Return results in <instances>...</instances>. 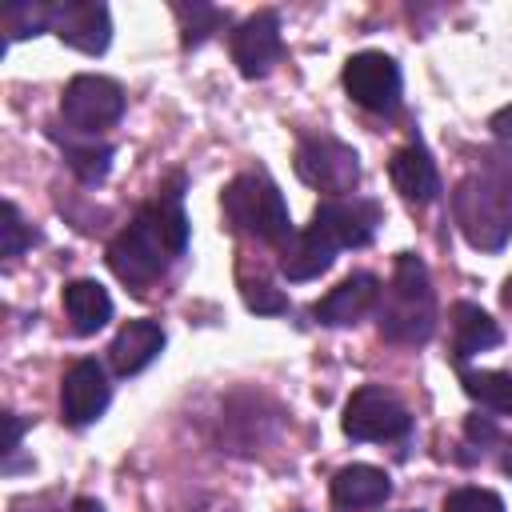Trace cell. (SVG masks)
I'll return each instance as SVG.
<instances>
[{"label":"cell","mask_w":512,"mask_h":512,"mask_svg":"<svg viewBox=\"0 0 512 512\" xmlns=\"http://www.w3.org/2000/svg\"><path fill=\"white\" fill-rule=\"evenodd\" d=\"M4 424H8V440H4V452H16L20 448V432H24V424H20V416H4Z\"/></svg>","instance_id":"obj_30"},{"label":"cell","mask_w":512,"mask_h":512,"mask_svg":"<svg viewBox=\"0 0 512 512\" xmlns=\"http://www.w3.org/2000/svg\"><path fill=\"white\" fill-rule=\"evenodd\" d=\"M452 216L476 252H500L512 236V204L488 176H464L456 184Z\"/></svg>","instance_id":"obj_4"},{"label":"cell","mask_w":512,"mask_h":512,"mask_svg":"<svg viewBox=\"0 0 512 512\" xmlns=\"http://www.w3.org/2000/svg\"><path fill=\"white\" fill-rule=\"evenodd\" d=\"M344 436L352 440H396L412 428L408 408L380 384H364L344 404Z\"/></svg>","instance_id":"obj_7"},{"label":"cell","mask_w":512,"mask_h":512,"mask_svg":"<svg viewBox=\"0 0 512 512\" xmlns=\"http://www.w3.org/2000/svg\"><path fill=\"white\" fill-rule=\"evenodd\" d=\"M336 252H340V248H336L332 240H324L316 228H304V232H296V236L284 244V252H280V272H284L288 280H316L320 272L332 268Z\"/></svg>","instance_id":"obj_18"},{"label":"cell","mask_w":512,"mask_h":512,"mask_svg":"<svg viewBox=\"0 0 512 512\" xmlns=\"http://www.w3.org/2000/svg\"><path fill=\"white\" fill-rule=\"evenodd\" d=\"M112 400V384L96 360H76L60 380V412L72 428H84L104 416Z\"/></svg>","instance_id":"obj_11"},{"label":"cell","mask_w":512,"mask_h":512,"mask_svg":"<svg viewBox=\"0 0 512 512\" xmlns=\"http://www.w3.org/2000/svg\"><path fill=\"white\" fill-rule=\"evenodd\" d=\"M488 128H492L500 140H508V144H512V104H508V108H500V112H492Z\"/></svg>","instance_id":"obj_29"},{"label":"cell","mask_w":512,"mask_h":512,"mask_svg":"<svg viewBox=\"0 0 512 512\" xmlns=\"http://www.w3.org/2000/svg\"><path fill=\"white\" fill-rule=\"evenodd\" d=\"M244 304L256 312V316H280V312H288V296L280 292V288H272V284H244Z\"/></svg>","instance_id":"obj_26"},{"label":"cell","mask_w":512,"mask_h":512,"mask_svg":"<svg viewBox=\"0 0 512 512\" xmlns=\"http://www.w3.org/2000/svg\"><path fill=\"white\" fill-rule=\"evenodd\" d=\"M280 52H284V40H280V16L276 12H256L232 32V64L248 80L268 76L272 64L280 60Z\"/></svg>","instance_id":"obj_12"},{"label":"cell","mask_w":512,"mask_h":512,"mask_svg":"<svg viewBox=\"0 0 512 512\" xmlns=\"http://www.w3.org/2000/svg\"><path fill=\"white\" fill-rule=\"evenodd\" d=\"M376 324H380V336L392 344H424L436 332V292H432L428 264L420 256L412 252L396 256L392 288L376 308Z\"/></svg>","instance_id":"obj_2"},{"label":"cell","mask_w":512,"mask_h":512,"mask_svg":"<svg viewBox=\"0 0 512 512\" xmlns=\"http://www.w3.org/2000/svg\"><path fill=\"white\" fill-rule=\"evenodd\" d=\"M0 232H4V256H8V260H16V256L32 244V232L24 228L20 208H16L12 200H4V208H0Z\"/></svg>","instance_id":"obj_25"},{"label":"cell","mask_w":512,"mask_h":512,"mask_svg":"<svg viewBox=\"0 0 512 512\" xmlns=\"http://www.w3.org/2000/svg\"><path fill=\"white\" fill-rule=\"evenodd\" d=\"M388 176H392L396 192L404 200H412V204H428L440 192V172H436V164H432V156H428V148L420 140H412V144L392 152Z\"/></svg>","instance_id":"obj_16"},{"label":"cell","mask_w":512,"mask_h":512,"mask_svg":"<svg viewBox=\"0 0 512 512\" xmlns=\"http://www.w3.org/2000/svg\"><path fill=\"white\" fill-rule=\"evenodd\" d=\"M292 164H296V176L308 188L328 192V200L352 196V188L360 184V156L332 136H304L296 144Z\"/></svg>","instance_id":"obj_5"},{"label":"cell","mask_w":512,"mask_h":512,"mask_svg":"<svg viewBox=\"0 0 512 512\" xmlns=\"http://www.w3.org/2000/svg\"><path fill=\"white\" fill-rule=\"evenodd\" d=\"M160 352H164V328L156 320H128L112 336V344H108V360H112V372L116 376L144 372Z\"/></svg>","instance_id":"obj_14"},{"label":"cell","mask_w":512,"mask_h":512,"mask_svg":"<svg viewBox=\"0 0 512 512\" xmlns=\"http://www.w3.org/2000/svg\"><path fill=\"white\" fill-rule=\"evenodd\" d=\"M380 296V280L372 272H352L348 280H340L324 300L312 304V316L328 328H344V324H356Z\"/></svg>","instance_id":"obj_13"},{"label":"cell","mask_w":512,"mask_h":512,"mask_svg":"<svg viewBox=\"0 0 512 512\" xmlns=\"http://www.w3.org/2000/svg\"><path fill=\"white\" fill-rule=\"evenodd\" d=\"M484 176L504 192V200L512 204V152H484Z\"/></svg>","instance_id":"obj_27"},{"label":"cell","mask_w":512,"mask_h":512,"mask_svg":"<svg viewBox=\"0 0 512 512\" xmlns=\"http://www.w3.org/2000/svg\"><path fill=\"white\" fill-rule=\"evenodd\" d=\"M500 300H504V308H508V312H512V280H508V284H504V292H500Z\"/></svg>","instance_id":"obj_33"},{"label":"cell","mask_w":512,"mask_h":512,"mask_svg":"<svg viewBox=\"0 0 512 512\" xmlns=\"http://www.w3.org/2000/svg\"><path fill=\"white\" fill-rule=\"evenodd\" d=\"M64 160L80 184H100L112 172V144H64Z\"/></svg>","instance_id":"obj_22"},{"label":"cell","mask_w":512,"mask_h":512,"mask_svg":"<svg viewBox=\"0 0 512 512\" xmlns=\"http://www.w3.org/2000/svg\"><path fill=\"white\" fill-rule=\"evenodd\" d=\"M68 512H104V508H100V500H92V496H76Z\"/></svg>","instance_id":"obj_31"},{"label":"cell","mask_w":512,"mask_h":512,"mask_svg":"<svg viewBox=\"0 0 512 512\" xmlns=\"http://www.w3.org/2000/svg\"><path fill=\"white\" fill-rule=\"evenodd\" d=\"M500 344V324L472 300H460L452 308V356L464 364L476 352H488Z\"/></svg>","instance_id":"obj_17"},{"label":"cell","mask_w":512,"mask_h":512,"mask_svg":"<svg viewBox=\"0 0 512 512\" xmlns=\"http://www.w3.org/2000/svg\"><path fill=\"white\" fill-rule=\"evenodd\" d=\"M444 512H504V500L492 488H456L444 500Z\"/></svg>","instance_id":"obj_24"},{"label":"cell","mask_w":512,"mask_h":512,"mask_svg":"<svg viewBox=\"0 0 512 512\" xmlns=\"http://www.w3.org/2000/svg\"><path fill=\"white\" fill-rule=\"evenodd\" d=\"M180 176L172 180V188H164L152 204H144L136 212V220L116 232V240L108 244V268L132 284L144 288L152 284L184 248H188V216L180 208Z\"/></svg>","instance_id":"obj_1"},{"label":"cell","mask_w":512,"mask_h":512,"mask_svg":"<svg viewBox=\"0 0 512 512\" xmlns=\"http://www.w3.org/2000/svg\"><path fill=\"white\" fill-rule=\"evenodd\" d=\"M60 116L68 128L84 132V136H96L104 128H112L120 116H124V88L108 76H72L64 96H60Z\"/></svg>","instance_id":"obj_6"},{"label":"cell","mask_w":512,"mask_h":512,"mask_svg":"<svg viewBox=\"0 0 512 512\" xmlns=\"http://www.w3.org/2000/svg\"><path fill=\"white\" fill-rule=\"evenodd\" d=\"M392 496V476L376 464H344L332 476V504L340 512H360V508H380Z\"/></svg>","instance_id":"obj_15"},{"label":"cell","mask_w":512,"mask_h":512,"mask_svg":"<svg viewBox=\"0 0 512 512\" xmlns=\"http://www.w3.org/2000/svg\"><path fill=\"white\" fill-rule=\"evenodd\" d=\"M348 96L368 112H392L400 104V68L388 52H356L344 64Z\"/></svg>","instance_id":"obj_8"},{"label":"cell","mask_w":512,"mask_h":512,"mask_svg":"<svg viewBox=\"0 0 512 512\" xmlns=\"http://www.w3.org/2000/svg\"><path fill=\"white\" fill-rule=\"evenodd\" d=\"M48 32H56L76 52L100 56L108 48V40H112V16L96 0H64V4H52Z\"/></svg>","instance_id":"obj_10"},{"label":"cell","mask_w":512,"mask_h":512,"mask_svg":"<svg viewBox=\"0 0 512 512\" xmlns=\"http://www.w3.org/2000/svg\"><path fill=\"white\" fill-rule=\"evenodd\" d=\"M64 312L76 336H92L112 320V296L100 280H72L64 284Z\"/></svg>","instance_id":"obj_19"},{"label":"cell","mask_w":512,"mask_h":512,"mask_svg":"<svg viewBox=\"0 0 512 512\" xmlns=\"http://www.w3.org/2000/svg\"><path fill=\"white\" fill-rule=\"evenodd\" d=\"M172 12H176V20H180V44H184V48L204 44V40H208L212 32H220V24L228 20V12L212 8V4H200V0H192V4H172Z\"/></svg>","instance_id":"obj_20"},{"label":"cell","mask_w":512,"mask_h":512,"mask_svg":"<svg viewBox=\"0 0 512 512\" xmlns=\"http://www.w3.org/2000/svg\"><path fill=\"white\" fill-rule=\"evenodd\" d=\"M500 472L512 476V440H508V448H504V456H500Z\"/></svg>","instance_id":"obj_32"},{"label":"cell","mask_w":512,"mask_h":512,"mask_svg":"<svg viewBox=\"0 0 512 512\" xmlns=\"http://www.w3.org/2000/svg\"><path fill=\"white\" fill-rule=\"evenodd\" d=\"M464 436H468L472 444H480V448H484V444H492V440H496V424H492L488 416H468V420H464Z\"/></svg>","instance_id":"obj_28"},{"label":"cell","mask_w":512,"mask_h":512,"mask_svg":"<svg viewBox=\"0 0 512 512\" xmlns=\"http://www.w3.org/2000/svg\"><path fill=\"white\" fill-rule=\"evenodd\" d=\"M224 220L236 228V232H248L264 244H288L296 232H292V220H288V204L280 196V188L264 176V172H240L224 196Z\"/></svg>","instance_id":"obj_3"},{"label":"cell","mask_w":512,"mask_h":512,"mask_svg":"<svg viewBox=\"0 0 512 512\" xmlns=\"http://www.w3.org/2000/svg\"><path fill=\"white\" fill-rule=\"evenodd\" d=\"M460 384H464V392H468L472 400H480L484 408H492V412H512V372H492V368H484V372H464Z\"/></svg>","instance_id":"obj_21"},{"label":"cell","mask_w":512,"mask_h":512,"mask_svg":"<svg viewBox=\"0 0 512 512\" xmlns=\"http://www.w3.org/2000/svg\"><path fill=\"white\" fill-rule=\"evenodd\" d=\"M48 20H52V4L20 0V4H8V8H4V32H8V40L36 36V32L48 28Z\"/></svg>","instance_id":"obj_23"},{"label":"cell","mask_w":512,"mask_h":512,"mask_svg":"<svg viewBox=\"0 0 512 512\" xmlns=\"http://www.w3.org/2000/svg\"><path fill=\"white\" fill-rule=\"evenodd\" d=\"M380 224V208L376 200H360V196H340V200H324L312 212V224L324 240H332L336 248H364L376 236Z\"/></svg>","instance_id":"obj_9"}]
</instances>
